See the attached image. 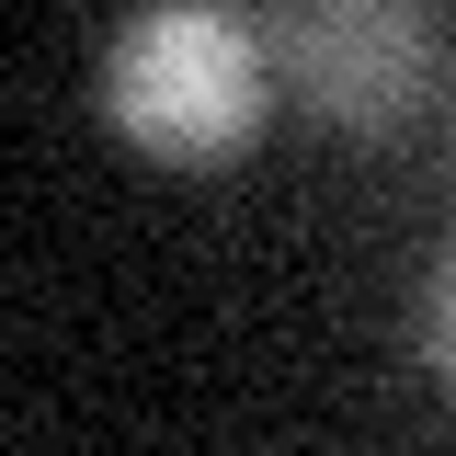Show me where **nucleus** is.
Here are the masks:
<instances>
[{
  "label": "nucleus",
  "mask_w": 456,
  "mask_h": 456,
  "mask_svg": "<svg viewBox=\"0 0 456 456\" xmlns=\"http://www.w3.org/2000/svg\"><path fill=\"white\" fill-rule=\"evenodd\" d=\"M263 103H274V35H251L217 0H149L103 46V126L137 160H240L263 137Z\"/></svg>",
  "instance_id": "1"
},
{
  "label": "nucleus",
  "mask_w": 456,
  "mask_h": 456,
  "mask_svg": "<svg viewBox=\"0 0 456 456\" xmlns=\"http://www.w3.org/2000/svg\"><path fill=\"white\" fill-rule=\"evenodd\" d=\"M274 80L342 137H388L434 92V12L422 0H285Z\"/></svg>",
  "instance_id": "2"
},
{
  "label": "nucleus",
  "mask_w": 456,
  "mask_h": 456,
  "mask_svg": "<svg viewBox=\"0 0 456 456\" xmlns=\"http://www.w3.org/2000/svg\"><path fill=\"white\" fill-rule=\"evenodd\" d=\"M411 342H422V365H434V388L456 399V240H445V263L422 274V320H411Z\"/></svg>",
  "instance_id": "3"
}]
</instances>
